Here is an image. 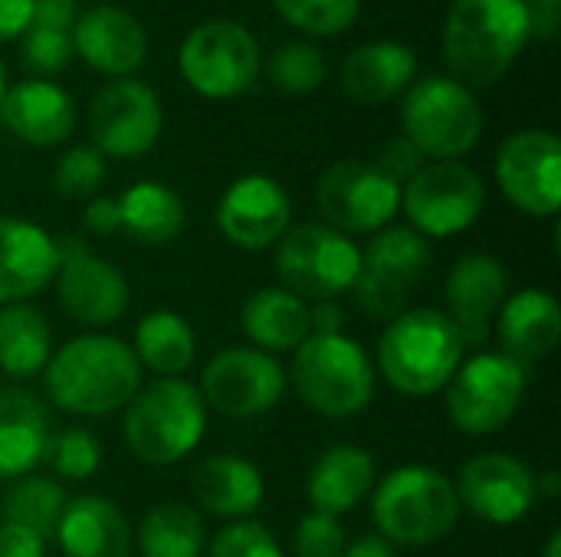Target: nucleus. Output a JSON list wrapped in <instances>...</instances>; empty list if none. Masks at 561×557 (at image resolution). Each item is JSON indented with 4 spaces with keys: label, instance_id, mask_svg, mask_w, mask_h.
<instances>
[{
    "label": "nucleus",
    "instance_id": "nucleus-1",
    "mask_svg": "<svg viewBox=\"0 0 561 557\" xmlns=\"http://www.w3.org/2000/svg\"><path fill=\"white\" fill-rule=\"evenodd\" d=\"M43 387L46 397L72 417H105L138 394L141 364L131 345L112 335H79L49 355Z\"/></svg>",
    "mask_w": 561,
    "mask_h": 557
},
{
    "label": "nucleus",
    "instance_id": "nucleus-2",
    "mask_svg": "<svg viewBox=\"0 0 561 557\" xmlns=\"http://www.w3.org/2000/svg\"><path fill=\"white\" fill-rule=\"evenodd\" d=\"M533 36L523 0H454L444 23V62L463 89L500 82Z\"/></svg>",
    "mask_w": 561,
    "mask_h": 557
},
{
    "label": "nucleus",
    "instance_id": "nucleus-3",
    "mask_svg": "<svg viewBox=\"0 0 561 557\" xmlns=\"http://www.w3.org/2000/svg\"><path fill=\"white\" fill-rule=\"evenodd\" d=\"M460 364L463 341L440 309L401 312L388 322L378 341V368L385 381L408 397L444 391Z\"/></svg>",
    "mask_w": 561,
    "mask_h": 557
},
{
    "label": "nucleus",
    "instance_id": "nucleus-4",
    "mask_svg": "<svg viewBox=\"0 0 561 557\" xmlns=\"http://www.w3.org/2000/svg\"><path fill=\"white\" fill-rule=\"evenodd\" d=\"M207 430L201 391L181 378H158L125 404V443L148 466H174L197 450Z\"/></svg>",
    "mask_w": 561,
    "mask_h": 557
},
{
    "label": "nucleus",
    "instance_id": "nucleus-5",
    "mask_svg": "<svg viewBox=\"0 0 561 557\" xmlns=\"http://www.w3.org/2000/svg\"><path fill=\"white\" fill-rule=\"evenodd\" d=\"M460 519L454 483L431 466H398L371 489V522L381 538L424 548L450 535Z\"/></svg>",
    "mask_w": 561,
    "mask_h": 557
},
{
    "label": "nucleus",
    "instance_id": "nucleus-6",
    "mask_svg": "<svg viewBox=\"0 0 561 557\" xmlns=\"http://www.w3.org/2000/svg\"><path fill=\"white\" fill-rule=\"evenodd\" d=\"M299 401L332 420L362 414L375 397V368L348 335H309L293 358Z\"/></svg>",
    "mask_w": 561,
    "mask_h": 557
},
{
    "label": "nucleus",
    "instance_id": "nucleus-7",
    "mask_svg": "<svg viewBox=\"0 0 561 557\" xmlns=\"http://www.w3.org/2000/svg\"><path fill=\"white\" fill-rule=\"evenodd\" d=\"M404 138L434 161H460L483 135V108L470 89L447 76L421 79L401 105Z\"/></svg>",
    "mask_w": 561,
    "mask_h": 557
},
{
    "label": "nucleus",
    "instance_id": "nucleus-8",
    "mask_svg": "<svg viewBox=\"0 0 561 557\" xmlns=\"http://www.w3.org/2000/svg\"><path fill=\"white\" fill-rule=\"evenodd\" d=\"M362 266V250L352 236L325 227V223H299L289 227L276 243V272L286 292L316 302H339L352 292Z\"/></svg>",
    "mask_w": 561,
    "mask_h": 557
},
{
    "label": "nucleus",
    "instance_id": "nucleus-9",
    "mask_svg": "<svg viewBox=\"0 0 561 557\" xmlns=\"http://www.w3.org/2000/svg\"><path fill=\"white\" fill-rule=\"evenodd\" d=\"M431 269V243L411 227H391L375 233L362 250L355 276V302L375 322H391L408 312V299L417 292Z\"/></svg>",
    "mask_w": 561,
    "mask_h": 557
},
{
    "label": "nucleus",
    "instance_id": "nucleus-10",
    "mask_svg": "<svg viewBox=\"0 0 561 557\" xmlns=\"http://www.w3.org/2000/svg\"><path fill=\"white\" fill-rule=\"evenodd\" d=\"M526 368L503 351H483L457 368L447 391V417L470 437L500 433L526 397Z\"/></svg>",
    "mask_w": 561,
    "mask_h": 557
},
{
    "label": "nucleus",
    "instance_id": "nucleus-11",
    "mask_svg": "<svg viewBox=\"0 0 561 557\" xmlns=\"http://www.w3.org/2000/svg\"><path fill=\"white\" fill-rule=\"evenodd\" d=\"M401 207L414 233L447 240L477 223L486 207V187L463 161H434L401 187Z\"/></svg>",
    "mask_w": 561,
    "mask_h": 557
},
{
    "label": "nucleus",
    "instance_id": "nucleus-12",
    "mask_svg": "<svg viewBox=\"0 0 561 557\" xmlns=\"http://www.w3.org/2000/svg\"><path fill=\"white\" fill-rule=\"evenodd\" d=\"M181 76L204 98H237L260 76L256 36L230 20H214L181 43Z\"/></svg>",
    "mask_w": 561,
    "mask_h": 557
},
{
    "label": "nucleus",
    "instance_id": "nucleus-13",
    "mask_svg": "<svg viewBox=\"0 0 561 557\" xmlns=\"http://www.w3.org/2000/svg\"><path fill=\"white\" fill-rule=\"evenodd\" d=\"M316 204L325 227L345 236L381 233L401 210V187L375 161L345 158L316 181Z\"/></svg>",
    "mask_w": 561,
    "mask_h": 557
},
{
    "label": "nucleus",
    "instance_id": "nucleus-14",
    "mask_svg": "<svg viewBox=\"0 0 561 557\" xmlns=\"http://www.w3.org/2000/svg\"><path fill=\"white\" fill-rule=\"evenodd\" d=\"M286 394L283 364L260 348H227L201 374V397L230 420H250L273 410Z\"/></svg>",
    "mask_w": 561,
    "mask_h": 557
},
{
    "label": "nucleus",
    "instance_id": "nucleus-15",
    "mask_svg": "<svg viewBox=\"0 0 561 557\" xmlns=\"http://www.w3.org/2000/svg\"><path fill=\"white\" fill-rule=\"evenodd\" d=\"M161 102L148 82L115 79L108 82L89 108L92 148L102 158H141L154 148L161 135Z\"/></svg>",
    "mask_w": 561,
    "mask_h": 557
},
{
    "label": "nucleus",
    "instance_id": "nucleus-16",
    "mask_svg": "<svg viewBox=\"0 0 561 557\" xmlns=\"http://www.w3.org/2000/svg\"><path fill=\"white\" fill-rule=\"evenodd\" d=\"M59 246V272H56V295L62 312L85 325V328H105L115 325L128 309V282L125 276L102 256L89 253L82 240L62 236Z\"/></svg>",
    "mask_w": 561,
    "mask_h": 557
},
{
    "label": "nucleus",
    "instance_id": "nucleus-17",
    "mask_svg": "<svg viewBox=\"0 0 561 557\" xmlns=\"http://www.w3.org/2000/svg\"><path fill=\"white\" fill-rule=\"evenodd\" d=\"M496 184L529 217H556L561 207V141L552 131H516L500 144Z\"/></svg>",
    "mask_w": 561,
    "mask_h": 557
},
{
    "label": "nucleus",
    "instance_id": "nucleus-18",
    "mask_svg": "<svg viewBox=\"0 0 561 557\" xmlns=\"http://www.w3.org/2000/svg\"><path fill=\"white\" fill-rule=\"evenodd\" d=\"M454 489L460 509H470L490 525L523 522L539 499L536 473L510 453H480L467 460Z\"/></svg>",
    "mask_w": 561,
    "mask_h": 557
},
{
    "label": "nucleus",
    "instance_id": "nucleus-19",
    "mask_svg": "<svg viewBox=\"0 0 561 557\" xmlns=\"http://www.w3.org/2000/svg\"><path fill=\"white\" fill-rule=\"evenodd\" d=\"M506 269L493 253H467L457 259V266L447 272L444 299H447V318L457 328L463 348L486 345L496 315L506 302Z\"/></svg>",
    "mask_w": 561,
    "mask_h": 557
},
{
    "label": "nucleus",
    "instance_id": "nucleus-20",
    "mask_svg": "<svg viewBox=\"0 0 561 557\" xmlns=\"http://www.w3.org/2000/svg\"><path fill=\"white\" fill-rule=\"evenodd\" d=\"M293 223L289 194L266 174H247L227 187L217 204L220 233L240 250H270L276 246Z\"/></svg>",
    "mask_w": 561,
    "mask_h": 557
},
{
    "label": "nucleus",
    "instance_id": "nucleus-21",
    "mask_svg": "<svg viewBox=\"0 0 561 557\" xmlns=\"http://www.w3.org/2000/svg\"><path fill=\"white\" fill-rule=\"evenodd\" d=\"M72 53H79L95 72L125 79L145 62L148 36L128 10L102 3L76 20Z\"/></svg>",
    "mask_w": 561,
    "mask_h": 557
},
{
    "label": "nucleus",
    "instance_id": "nucleus-22",
    "mask_svg": "<svg viewBox=\"0 0 561 557\" xmlns=\"http://www.w3.org/2000/svg\"><path fill=\"white\" fill-rule=\"evenodd\" d=\"M59 272L56 240L30 220H0V305L26 302Z\"/></svg>",
    "mask_w": 561,
    "mask_h": 557
},
{
    "label": "nucleus",
    "instance_id": "nucleus-23",
    "mask_svg": "<svg viewBox=\"0 0 561 557\" xmlns=\"http://www.w3.org/2000/svg\"><path fill=\"white\" fill-rule=\"evenodd\" d=\"M3 125L33 148H56L76 128V105L66 89L46 79H26L0 95Z\"/></svg>",
    "mask_w": 561,
    "mask_h": 557
},
{
    "label": "nucleus",
    "instance_id": "nucleus-24",
    "mask_svg": "<svg viewBox=\"0 0 561 557\" xmlns=\"http://www.w3.org/2000/svg\"><path fill=\"white\" fill-rule=\"evenodd\" d=\"M496 335L503 355L526 364L549 358L561 341V305L542 289H523L506 295L496 315Z\"/></svg>",
    "mask_w": 561,
    "mask_h": 557
},
{
    "label": "nucleus",
    "instance_id": "nucleus-25",
    "mask_svg": "<svg viewBox=\"0 0 561 557\" xmlns=\"http://www.w3.org/2000/svg\"><path fill=\"white\" fill-rule=\"evenodd\" d=\"M375 483H378V469H375L371 453L355 443H339V446H329L316 460L306 492H309L312 512L339 519L358 509L371 496Z\"/></svg>",
    "mask_w": 561,
    "mask_h": 557
},
{
    "label": "nucleus",
    "instance_id": "nucleus-26",
    "mask_svg": "<svg viewBox=\"0 0 561 557\" xmlns=\"http://www.w3.org/2000/svg\"><path fill=\"white\" fill-rule=\"evenodd\" d=\"M56 542L66 557H128L131 525L105 496H79L66 502Z\"/></svg>",
    "mask_w": 561,
    "mask_h": 557
},
{
    "label": "nucleus",
    "instance_id": "nucleus-27",
    "mask_svg": "<svg viewBox=\"0 0 561 557\" xmlns=\"http://www.w3.org/2000/svg\"><path fill=\"white\" fill-rule=\"evenodd\" d=\"M191 489L204 512H210L217 519H230V522L250 519L266 499L263 473L250 460L233 456V453L207 456L194 469Z\"/></svg>",
    "mask_w": 561,
    "mask_h": 557
},
{
    "label": "nucleus",
    "instance_id": "nucleus-28",
    "mask_svg": "<svg viewBox=\"0 0 561 557\" xmlns=\"http://www.w3.org/2000/svg\"><path fill=\"white\" fill-rule=\"evenodd\" d=\"M49 417L36 394L23 387L0 391V483L30 476L46 453Z\"/></svg>",
    "mask_w": 561,
    "mask_h": 557
},
{
    "label": "nucleus",
    "instance_id": "nucleus-29",
    "mask_svg": "<svg viewBox=\"0 0 561 557\" xmlns=\"http://www.w3.org/2000/svg\"><path fill=\"white\" fill-rule=\"evenodd\" d=\"M414 72H417V56L408 46L394 39H378L345 56L342 89L352 102L385 105L411 85Z\"/></svg>",
    "mask_w": 561,
    "mask_h": 557
},
{
    "label": "nucleus",
    "instance_id": "nucleus-30",
    "mask_svg": "<svg viewBox=\"0 0 561 557\" xmlns=\"http://www.w3.org/2000/svg\"><path fill=\"white\" fill-rule=\"evenodd\" d=\"M240 325L247 338L266 355L296 351L309 338V305L293 292H286L283 286L260 289L247 299L240 312Z\"/></svg>",
    "mask_w": 561,
    "mask_h": 557
},
{
    "label": "nucleus",
    "instance_id": "nucleus-31",
    "mask_svg": "<svg viewBox=\"0 0 561 557\" xmlns=\"http://www.w3.org/2000/svg\"><path fill=\"white\" fill-rule=\"evenodd\" d=\"M118 213H122V233H128L141 246L174 243L187 223L184 200L158 181L131 184L118 197Z\"/></svg>",
    "mask_w": 561,
    "mask_h": 557
},
{
    "label": "nucleus",
    "instance_id": "nucleus-32",
    "mask_svg": "<svg viewBox=\"0 0 561 557\" xmlns=\"http://www.w3.org/2000/svg\"><path fill=\"white\" fill-rule=\"evenodd\" d=\"M135 358L158 378H181L197 358V335L184 315L154 309L135 325Z\"/></svg>",
    "mask_w": 561,
    "mask_h": 557
},
{
    "label": "nucleus",
    "instance_id": "nucleus-33",
    "mask_svg": "<svg viewBox=\"0 0 561 557\" xmlns=\"http://www.w3.org/2000/svg\"><path fill=\"white\" fill-rule=\"evenodd\" d=\"M53 355V332L39 309L26 302L0 305V371L13 381L43 374Z\"/></svg>",
    "mask_w": 561,
    "mask_h": 557
},
{
    "label": "nucleus",
    "instance_id": "nucleus-34",
    "mask_svg": "<svg viewBox=\"0 0 561 557\" xmlns=\"http://www.w3.org/2000/svg\"><path fill=\"white\" fill-rule=\"evenodd\" d=\"M204 522L187 502H158L138 529L141 557H204Z\"/></svg>",
    "mask_w": 561,
    "mask_h": 557
},
{
    "label": "nucleus",
    "instance_id": "nucleus-35",
    "mask_svg": "<svg viewBox=\"0 0 561 557\" xmlns=\"http://www.w3.org/2000/svg\"><path fill=\"white\" fill-rule=\"evenodd\" d=\"M66 502L69 499L59 483L43 479V476H23L3 496V522L23 525L46 542L49 535H56Z\"/></svg>",
    "mask_w": 561,
    "mask_h": 557
},
{
    "label": "nucleus",
    "instance_id": "nucleus-36",
    "mask_svg": "<svg viewBox=\"0 0 561 557\" xmlns=\"http://www.w3.org/2000/svg\"><path fill=\"white\" fill-rule=\"evenodd\" d=\"M266 76L270 82L286 92V95H306V92H316L322 82H325V56L312 46V43H283L270 66H266Z\"/></svg>",
    "mask_w": 561,
    "mask_h": 557
},
{
    "label": "nucleus",
    "instance_id": "nucleus-37",
    "mask_svg": "<svg viewBox=\"0 0 561 557\" xmlns=\"http://www.w3.org/2000/svg\"><path fill=\"white\" fill-rule=\"evenodd\" d=\"M43 463H49V469L56 476L82 483V479L95 476V469L102 466V443L89 430H79V427L49 433Z\"/></svg>",
    "mask_w": 561,
    "mask_h": 557
},
{
    "label": "nucleus",
    "instance_id": "nucleus-38",
    "mask_svg": "<svg viewBox=\"0 0 561 557\" xmlns=\"http://www.w3.org/2000/svg\"><path fill=\"white\" fill-rule=\"evenodd\" d=\"M279 16L302 33L312 36H332L355 23L362 0H273Z\"/></svg>",
    "mask_w": 561,
    "mask_h": 557
},
{
    "label": "nucleus",
    "instance_id": "nucleus-39",
    "mask_svg": "<svg viewBox=\"0 0 561 557\" xmlns=\"http://www.w3.org/2000/svg\"><path fill=\"white\" fill-rule=\"evenodd\" d=\"M102 181H105V158L89 144L66 151L56 161V171H53V187L62 197H76V200L95 197Z\"/></svg>",
    "mask_w": 561,
    "mask_h": 557
},
{
    "label": "nucleus",
    "instance_id": "nucleus-40",
    "mask_svg": "<svg viewBox=\"0 0 561 557\" xmlns=\"http://www.w3.org/2000/svg\"><path fill=\"white\" fill-rule=\"evenodd\" d=\"M207 557H283L279 542L253 519L227 525L207 548Z\"/></svg>",
    "mask_w": 561,
    "mask_h": 557
},
{
    "label": "nucleus",
    "instance_id": "nucleus-41",
    "mask_svg": "<svg viewBox=\"0 0 561 557\" xmlns=\"http://www.w3.org/2000/svg\"><path fill=\"white\" fill-rule=\"evenodd\" d=\"M293 552L296 557H342L345 552L342 522L332 515H322V512H309L296 529Z\"/></svg>",
    "mask_w": 561,
    "mask_h": 557
},
{
    "label": "nucleus",
    "instance_id": "nucleus-42",
    "mask_svg": "<svg viewBox=\"0 0 561 557\" xmlns=\"http://www.w3.org/2000/svg\"><path fill=\"white\" fill-rule=\"evenodd\" d=\"M72 59V39L69 33H59V30H39V26H30L23 33V62L43 76H53L59 72L66 62Z\"/></svg>",
    "mask_w": 561,
    "mask_h": 557
},
{
    "label": "nucleus",
    "instance_id": "nucleus-43",
    "mask_svg": "<svg viewBox=\"0 0 561 557\" xmlns=\"http://www.w3.org/2000/svg\"><path fill=\"white\" fill-rule=\"evenodd\" d=\"M424 161H427V158H424L404 135H398V138H391V141L385 144V151H381V158H378L375 164H378L398 187H404V184L424 167Z\"/></svg>",
    "mask_w": 561,
    "mask_h": 557
},
{
    "label": "nucleus",
    "instance_id": "nucleus-44",
    "mask_svg": "<svg viewBox=\"0 0 561 557\" xmlns=\"http://www.w3.org/2000/svg\"><path fill=\"white\" fill-rule=\"evenodd\" d=\"M76 20H79L76 0H33L30 26L69 33V30L76 26Z\"/></svg>",
    "mask_w": 561,
    "mask_h": 557
},
{
    "label": "nucleus",
    "instance_id": "nucleus-45",
    "mask_svg": "<svg viewBox=\"0 0 561 557\" xmlns=\"http://www.w3.org/2000/svg\"><path fill=\"white\" fill-rule=\"evenodd\" d=\"M46 555V542L13 522L0 525V557H43Z\"/></svg>",
    "mask_w": 561,
    "mask_h": 557
},
{
    "label": "nucleus",
    "instance_id": "nucleus-46",
    "mask_svg": "<svg viewBox=\"0 0 561 557\" xmlns=\"http://www.w3.org/2000/svg\"><path fill=\"white\" fill-rule=\"evenodd\" d=\"M82 227L99 233V236H112L122 230V213H118V200L112 197H92L82 210Z\"/></svg>",
    "mask_w": 561,
    "mask_h": 557
},
{
    "label": "nucleus",
    "instance_id": "nucleus-47",
    "mask_svg": "<svg viewBox=\"0 0 561 557\" xmlns=\"http://www.w3.org/2000/svg\"><path fill=\"white\" fill-rule=\"evenodd\" d=\"M523 7L529 13L533 33H539L546 43H552L561 23V0H523Z\"/></svg>",
    "mask_w": 561,
    "mask_h": 557
},
{
    "label": "nucleus",
    "instance_id": "nucleus-48",
    "mask_svg": "<svg viewBox=\"0 0 561 557\" xmlns=\"http://www.w3.org/2000/svg\"><path fill=\"white\" fill-rule=\"evenodd\" d=\"M33 0H0V43L30 30Z\"/></svg>",
    "mask_w": 561,
    "mask_h": 557
},
{
    "label": "nucleus",
    "instance_id": "nucleus-49",
    "mask_svg": "<svg viewBox=\"0 0 561 557\" xmlns=\"http://www.w3.org/2000/svg\"><path fill=\"white\" fill-rule=\"evenodd\" d=\"M309 335H345V312L339 302L309 305Z\"/></svg>",
    "mask_w": 561,
    "mask_h": 557
},
{
    "label": "nucleus",
    "instance_id": "nucleus-50",
    "mask_svg": "<svg viewBox=\"0 0 561 557\" xmlns=\"http://www.w3.org/2000/svg\"><path fill=\"white\" fill-rule=\"evenodd\" d=\"M342 557H398V548L381 535H365V538L345 545Z\"/></svg>",
    "mask_w": 561,
    "mask_h": 557
},
{
    "label": "nucleus",
    "instance_id": "nucleus-51",
    "mask_svg": "<svg viewBox=\"0 0 561 557\" xmlns=\"http://www.w3.org/2000/svg\"><path fill=\"white\" fill-rule=\"evenodd\" d=\"M536 492L539 496H546V499H556L561 492V476L559 473H542V476H536Z\"/></svg>",
    "mask_w": 561,
    "mask_h": 557
},
{
    "label": "nucleus",
    "instance_id": "nucleus-52",
    "mask_svg": "<svg viewBox=\"0 0 561 557\" xmlns=\"http://www.w3.org/2000/svg\"><path fill=\"white\" fill-rule=\"evenodd\" d=\"M542 557H561V532H552L546 548H542Z\"/></svg>",
    "mask_w": 561,
    "mask_h": 557
},
{
    "label": "nucleus",
    "instance_id": "nucleus-53",
    "mask_svg": "<svg viewBox=\"0 0 561 557\" xmlns=\"http://www.w3.org/2000/svg\"><path fill=\"white\" fill-rule=\"evenodd\" d=\"M0 95H3V66H0Z\"/></svg>",
    "mask_w": 561,
    "mask_h": 557
}]
</instances>
